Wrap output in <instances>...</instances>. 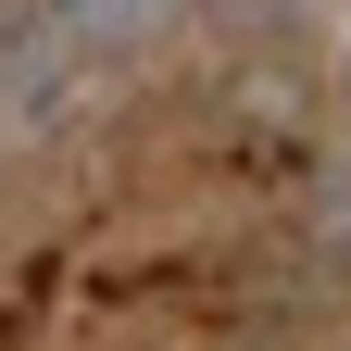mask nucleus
<instances>
[{
	"mask_svg": "<svg viewBox=\"0 0 351 351\" xmlns=\"http://www.w3.org/2000/svg\"><path fill=\"white\" fill-rule=\"evenodd\" d=\"M314 239H326V251H351V151L314 176Z\"/></svg>",
	"mask_w": 351,
	"mask_h": 351,
	"instance_id": "1",
	"label": "nucleus"
}]
</instances>
